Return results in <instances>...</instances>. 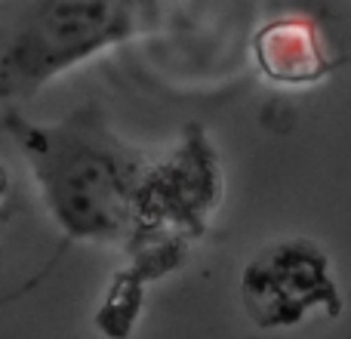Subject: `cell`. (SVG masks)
Returning <instances> with one entry per match:
<instances>
[{
    "instance_id": "cell-5",
    "label": "cell",
    "mask_w": 351,
    "mask_h": 339,
    "mask_svg": "<svg viewBox=\"0 0 351 339\" xmlns=\"http://www.w3.org/2000/svg\"><path fill=\"white\" fill-rule=\"evenodd\" d=\"M259 71L274 84H315L330 68L315 22L302 16L274 19L256 34Z\"/></svg>"
},
{
    "instance_id": "cell-1",
    "label": "cell",
    "mask_w": 351,
    "mask_h": 339,
    "mask_svg": "<svg viewBox=\"0 0 351 339\" xmlns=\"http://www.w3.org/2000/svg\"><path fill=\"white\" fill-rule=\"evenodd\" d=\"M3 127L28 161L65 244H123L133 198L152 161L108 127L96 102L80 105L56 124H34L10 108Z\"/></svg>"
},
{
    "instance_id": "cell-2",
    "label": "cell",
    "mask_w": 351,
    "mask_h": 339,
    "mask_svg": "<svg viewBox=\"0 0 351 339\" xmlns=\"http://www.w3.org/2000/svg\"><path fill=\"white\" fill-rule=\"evenodd\" d=\"M222 194V176L200 127H188L185 139L164 161L148 164L133 198L127 237V266L148 284L167 278L185 262L191 241L206 229V216Z\"/></svg>"
},
{
    "instance_id": "cell-3",
    "label": "cell",
    "mask_w": 351,
    "mask_h": 339,
    "mask_svg": "<svg viewBox=\"0 0 351 339\" xmlns=\"http://www.w3.org/2000/svg\"><path fill=\"white\" fill-rule=\"evenodd\" d=\"M139 0H28L0 40V99H25L133 37Z\"/></svg>"
},
{
    "instance_id": "cell-6",
    "label": "cell",
    "mask_w": 351,
    "mask_h": 339,
    "mask_svg": "<svg viewBox=\"0 0 351 339\" xmlns=\"http://www.w3.org/2000/svg\"><path fill=\"white\" fill-rule=\"evenodd\" d=\"M148 281L133 266H123L105 284L99 305L93 312V327L105 339H133L145 312Z\"/></svg>"
},
{
    "instance_id": "cell-4",
    "label": "cell",
    "mask_w": 351,
    "mask_h": 339,
    "mask_svg": "<svg viewBox=\"0 0 351 339\" xmlns=\"http://www.w3.org/2000/svg\"><path fill=\"white\" fill-rule=\"evenodd\" d=\"M241 309L265 334H290L342 315V287L330 253L311 237H280L247 259L237 281Z\"/></svg>"
},
{
    "instance_id": "cell-7",
    "label": "cell",
    "mask_w": 351,
    "mask_h": 339,
    "mask_svg": "<svg viewBox=\"0 0 351 339\" xmlns=\"http://www.w3.org/2000/svg\"><path fill=\"white\" fill-rule=\"evenodd\" d=\"M10 185H12V182H10V173H6V167L0 164V204H3L6 194H10Z\"/></svg>"
}]
</instances>
